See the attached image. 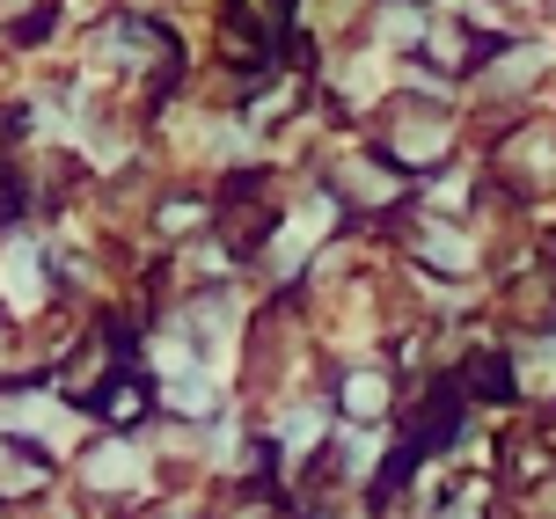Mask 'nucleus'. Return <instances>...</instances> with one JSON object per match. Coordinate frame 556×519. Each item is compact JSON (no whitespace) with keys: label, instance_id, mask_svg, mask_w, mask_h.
I'll use <instances>...</instances> for the list:
<instances>
[]
</instances>
